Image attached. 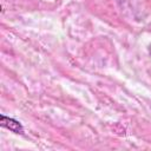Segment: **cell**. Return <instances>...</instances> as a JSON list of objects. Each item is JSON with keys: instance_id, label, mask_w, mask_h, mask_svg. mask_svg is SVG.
<instances>
[{"instance_id": "1", "label": "cell", "mask_w": 151, "mask_h": 151, "mask_svg": "<svg viewBox=\"0 0 151 151\" xmlns=\"http://www.w3.org/2000/svg\"><path fill=\"white\" fill-rule=\"evenodd\" d=\"M0 124H1V126L8 129L9 131H12L14 133H24L22 125L18 120H15L14 118H9V117L1 114L0 116Z\"/></svg>"}, {"instance_id": "2", "label": "cell", "mask_w": 151, "mask_h": 151, "mask_svg": "<svg viewBox=\"0 0 151 151\" xmlns=\"http://www.w3.org/2000/svg\"><path fill=\"white\" fill-rule=\"evenodd\" d=\"M149 52H150V54H151V45H150V47H149Z\"/></svg>"}]
</instances>
